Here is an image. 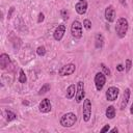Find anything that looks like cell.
Returning a JSON list of instances; mask_svg holds the SVG:
<instances>
[{
	"mask_svg": "<svg viewBox=\"0 0 133 133\" xmlns=\"http://www.w3.org/2000/svg\"><path fill=\"white\" fill-rule=\"evenodd\" d=\"M128 28H129V23L126 18H119L116 21L115 32L118 37H121V38L125 37V35L127 34V31H128Z\"/></svg>",
	"mask_w": 133,
	"mask_h": 133,
	"instance_id": "cell-1",
	"label": "cell"
},
{
	"mask_svg": "<svg viewBox=\"0 0 133 133\" xmlns=\"http://www.w3.org/2000/svg\"><path fill=\"white\" fill-rule=\"evenodd\" d=\"M77 122V115L73 112H68V113H64L61 117H60V125L64 128H70L72 126L75 125V123Z\"/></svg>",
	"mask_w": 133,
	"mask_h": 133,
	"instance_id": "cell-2",
	"label": "cell"
},
{
	"mask_svg": "<svg viewBox=\"0 0 133 133\" xmlns=\"http://www.w3.org/2000/svg\"><path fill=\"white\" fill-rule=\"evenodd\" d=\"M71 34L75 38H81L82 37V24L75 20L71 25Z\"/></svg>",
	"mask_w": 133,
	"mask_h": 133,
	"instance_id": "cell-3",
	"label": "cell"
},
{
	"mask_svg": "<svg viewBox=\"0 0 133 133\" xmlns=\"http://www.w3.org/2000/svg\"><path fill=\"white\" fill-rule=\"evenodd\" d=\"M82 114H83V121L88 122L91 116V102L89 99H84L83 101V109H82Z\"/></svg>",
	"mask_w": 133,
	"mask_h": 133,
	"instance_id": "cell-4",
	"label": "cell"
},
{
	"mask_svg": "<svg viewBox=\"0 0 133 133\" xmlns=\"http://www.w3.org/2000/svg\"><path fill=\"white\" fill-rule=\"evenodd\" d=\"M105 83H106L105 74L104 73H101V72L97 73L95 75V85H96L97 90H99V91L102 90L103 87H104V85H105Z\"/></svg>",
	"mask_w": 133,
	"mask_h": 133,
	"instance_id": "cell-5",
	"label": "cell"
},
{
	"mask_svg": "<svg viewBox=\"0 0 133 133\" xmlns=\"http://www.w3.org/2000/svg\"><path fill=\"white\" fill-rule=\"evenodd\" d=\"M75 70H76V65L74 63H68L58 70V75L59 76H70L75 72Z\"/></svg>",
	"mask_w": 133,
	"mask_h": 133,
	"instance_id": "cell-6",
	"label": "cell"
},
{
	"mask_svg": "<svg viewBox=\"0 0 133 133\" xmlns=\"http://www.w3.org/2000/svg\"><path fill=\"white\" fill-rule=\"evenodd\" d=\"M84 96H85V92H84V83L83 81H79L77 83V86H76V95H75V100L77 103H80L82 100H84Z\"/></svg>",
	"mask_w": 133,
	"mask_h": 133,
	"instance_id": "cell-7",
	"label": "cell"
},
{
	"mask_svg": "<svg viewBox=\"0 0 133 133\" xmlns=\"http://www.w3.org/2000/svg\"><path fill=\"white\" fill-rule=\"evenodd\" d=\"M118 94H119V90L117 87L115 86H110L107 90H106V94H105V97L107 99V101H115L118 97Z\"/></svg>",
	"mask_w": 133,
	"mask_h": 133,
	"instance_id": "cell-8",
	"label": "cell"
},
{
	"mask_svg": "<svg viewBox=\"0 0 133 133\" xmlns=\"http://www.w3.org/2000/svg\"><path fill=\"white\" fill-rule=\"evenodd\" d=\"M52 109V105H51V102L49 99H44L42 100V102L39 103L38 105V110L42 112V113H48L50 112Z\"/></svg>",
	"mask_w": 133,
	"mask_h": 133,
	"instance_id": "cell-9",
	"label": "cell"
},
{
	"mask_svg": "<svg viewBox=\"0 0 133 133\" xmlns=\"http://www.w3.org/2000/svg\"><path fill=\"white\" fill-rule=\"evenodd\" d=\"M105 19L107 22H113L115 19V9L112 5H108L105 9Z\"/></svg>",
	"mask_w": 133,
	"mask_h": 133,
	"instance_id": "cell-10",
	"label": "cell"
},
{
	"mask_svg": "<svg viewBox=\"0 0 133 133\" xmlns=\"http://www.w3.org/2000/svg\"><path fill=\"white\" fill-rule=\"evenodd\" d=\"M64 32H65V25L63 24H60L57 26V28L55 29L54 33H53V36L56 41H61V38L63 37L64 35Z\"/></svg>",
	"mask_w": 133,
	"mask_h": 133,
	"instance_id": "cell-11",
	"label": "cell"
},
{
	"mask_svg": "<svg viewBox=\"0 0 133 133\" xmlns=\"http://www.w3.org/2000/svg\"><path fill=\"white\" fill-rule=\"evenodd\" d=\"M75 9L79 15H84L87 10V2L86 1H79L75 4Z\"/></svg>",
	"mask_w": 133,
	"mask_h": 133,
	"instance_id": "cell-12",
	"label": "cell"
},
{
	"mask_svg": "<svg viewBox=\"0 0 133 133\" xmlns=\"http://www.w3.org/2000/svg\"><path fill=\"white\" fill-rule=\"evenodd\" d=\"M9 63H10V58H9V56H8L7 54H5V53H2V54L0 55V68H1L2 70H5V69L9 65Z\"/></svg>",
	"mask_w": 133,
	"mask_h": 133,
	"instance_id": "cell-13",
	"label": "cell"
},
{
	"mask_svg": "<svg viewBox=\"0 0 133 133\" xmlns=\"http://www.w3.org/2000/svg\"><path fill=\"white\" fill-rule=\"evenodd\" d=\"M129 99H130V88H126L125 91H124V95H123V100H122V103H121V110H124L129 102Z\"/></svg>",
	"mask_w": 133,
	"mask_h": 133,
	"instance_id": "cell-14",
	"label": "cell"
},
{
	"mask_svg": "<svg viewBox=\"0 0 133 133\" xmlns=\"http://www.w3.org/2000/svg\"><path fill=\"white\" fill-rule=\"evenodd\" d=\"M95 46L97 49H102L104 46V36L101 33H97L95 36Z\"/></svg>",
	"mask_w": 133,
	"mask_h": 133,
	"instance_id": "cell-15",
	"label": "cell"
},
{
	"mask_svg": "<svg viewBox=\"0 0 133 133\" xmlns=\"http://www.w3.org/2000/svg\"><path fill=\"white\" fill-rule=\"evenodd\" d=\"M75 95H76V86H75V84H71V85L66 88L65 97H66V99L71 100V99H73V97H74Z\"/></svg>",
	"mask_w": 133,
	"mask_h": 133,
	"instance_id": "cell-16",
	"label": "cell"
},
{
	"mask_svg": "<svg viewBox=\"0 0 133 133\" xmlns=\"http://www.w3.org/2000/svg\"><path fill=\"white\" fill-rule=\"evenodd\" d=\"M105 114H106V117H107V118L112 119V118L115 116V108H114L112 105H111V106H108V107L106 108Z\"/></svg>",
	"mask_w": 133,
	"mask_h": 133,
	"instance_id": "cell-17",
	"label": "cell"
},
{
	"mask_svg": "<svg viewBox=\"0 0 133 133\" xmlns=\"http://www.w3.org/2000/svg\"><path fill=\"white\" fill-rule=\"evenodd\" d=\"M5 114H6V121H7V122H11V121H14V119L17 118V114L14 113V112L10 111V110H6V111H5Z\"/></svg>",
	"mask_w": 133,
	"mask_h": 133,
	"instance_id": "cell-18",
	"label": "cell"
},
{
	"mask_svg": "<svg viewBox=\"0 0 133 133\" xmlns=\"http://www.w3.org/2000/svg\"><path fill=\"white\" fill-rule=\"evenodd\" d=\"M50 88H51V86H50V84L49 83H45L41 88H39V91H38V95H45L46 92H48L49 90H50Z\"/></svg>",
	"mask_w": 133,
	"mask_h": 133,
	"instance_id": "cell-19",
	"label": "cell"
},
{
	"mask_svg": "<svg viewBox=\"0 0 133 133\" xmlns=\"http://www.w3.org/2000/svg\"><path fill=\"white\" fill-rule=\"evenodd\" d=\"M18 80H19L20 83H26V81H27V77H26V75H25V72H24L22 69L20 70V75H19Z\"/></svg>",
	"mask_w": 133,
	"mask_h": 133,
	"instance_id": "cell-20",
	"label": "cell"
},
{
	"mask_svg": "<svg viewBox=\"0 0 133 133\" xmlns=\"http://www.w3.org/2000/svg\"><path fill=\"white\" fill-rule=\"evenodd\" d=\"M36 54L38 56H44L46 54V48L44 46H39L37 49H36Z\"/></svg>",
	"mask_w": 133,
	"mask_h": 133,
	"instance_id": "cell-21",
	"label": "cell"
},
{
	"mask_svg": "<svg viewBox=\"0 0 133 133\" xmlns=\"http://www.w3.org/2000/svg\"><path fill=\"white\" fill-rule=\"evenodd\" d=\"M83 27H84L85 29L89 30V29L91 28V22H90L88 19H85V20L83 21Z\"/></svg>",
	"mask_w": 133,
	"mask_h": 133,
	"instance_id": "cell-22",
	"label": "cell"
},
{
	"mask_svg": "<svg viewBox=\"0 0 133 133\" xmlns=\"http://www.w3.org/2000/svg\"><path fill=\"white\" fill-rule=\"evenodd\" d=\"M101 68H102V70H103V73L105 74V75H107V76H110L111 75V72H110V70L104 64V63H101Z\"/></svg>",
	"mask_w": 133,
	"mask_h": 133,
	"instance_id": "cell-23",
	"label": "cell"
},
{
	"mask_svg": "<svg viewBox=\"0 0 133 133\" xmlns=\"http://www.w3.org/2000/svg\"><path fill=\"white\" fill-rule=\"evenodd\" d=\"M132 68V61L131 59H126V65H125V70L126 72H129Z\"/></svg>",
	"mask_w": 133,
	"mask_h": 133,
	"instance_id": "cell-24",
	"label": "cell"
},
{
	"mask_svg": "<svg viewBox=\"0 0 133 133\" xmlns=\"http://www.w3.org/2000/svg\"><path fill=\"white\" fill-rule=\"evenodd\" d=\"M61 16H62V19L63 20H68L69 19V15H68V11L65 9H62L61 10Z\"/></svg>",
	"mask_w": 133,
	"mask_h": 133,
	"instance_id": "cell-25",
	"label": "cell"
},
{
	"mask_svg": "<svg viewBox=\"0 0 133 133\" xmlns=\"http://www.w3.org/2000/svg\"><path fill=\"white\" fill-rule=\"evenodd\" d=\"M109 129H110V125H105L101 130H100V132L101 133H104V132H108L109 131Z\"/></svg>",
	"mask_w": 133,
	"mask_h": 133,
	"instance_id": "cell-26",
	"label": "cell"
},
{
	"mask_svg": "<svg viewBox=\"0 0 133 133\" xmlns=\"http://www.w3.org/2000/svg\"><path fill=\"white\" fill-rule=\"evenodd\" d=\"M45 20V16H44V14L43 12H41L39 15H38V19H37V22L38 23H41V22H43Z\"/></svg>",
	"mask_w": 133,
	"mask_h": 133,
	"instance_id": "cell-27",
	"label": "cell"
},
{
	"mask_svg": "<svg viewBox=\"0 0 133 133\" xmlns=\"http://www.w3.org/2000/svg\"><path fill=\"white\" fill-rule=\"evenodd\" d=\"M116 70H117L118 72H123V71L125 70V66H124L123 64H117V66H116Z\"/></svg>",
	"mask_w": 133,
	"mask_h": 133,
	"instance_id": "cell-28",
	"label": "cell"
},
{
	"mask_svg": "<svg viewBox=\"0 0 133 133\" xmlns=\"http://www.w3.org/2000/svg\"><path fill=\"white\" fill-rule=\"evenodd\" d=\"M14 10H15V7H14V6H11V7H10V9H9V12H8V15H7V18H8V19H10V18H11V14L14 12Z\"/></svg>",
	"mask_w": 133,
	"mask_h": 133,
	"instance_id": "cell-29",
	"label": "cell"
},
{
	"mask_svg": "<svg viewBox=\"0 0 133 133\" xmlns=\"http://www.w3.org/2000/svg\"><path fill=\"white\" fill-rule=\"evenodd\" d=\"M117 131H118V129H117V128H113V129H111V130H110V132H117Z\"/></svg>",
	"mask_w": 133,
	"mask_h": 133,
	"instance_id": "cell-30",
	"label": "cell"
},
{
	"mask_svg": "<svg viewBox=\"0 0 133 133\" xmlns=\"http://www.w3.org/2000/svg\"><path fill=\"white\" fill-rule=\"evenodd\" d=\"M130 112L133 114V103H132V105H131V108H130Z\"/></svg>",
	"mask_w": 133,
	"mask_h": 133,
	"instance_id": "cell-31",
	"label": "cell"
},
{
	"mask_svg": "<svg viewBox=\"0 0 133 133\" xmlns=\"http://www.w3.org/2000/svg\"><path fill=\"white\" fill-rule=\"evenodd\" d=\"M79 1H86V0H79Z\"/></svg>",
	"mask_w": 133,
	"mask_h": 133,
	"instance_id": "cell-32",
	"label": "cell"
}]
</instances>
